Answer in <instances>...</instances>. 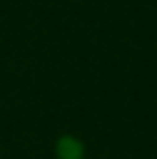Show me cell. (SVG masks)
<instances>
[{"label": "cell", "mask_w": 157, "mask_h": 159, "mask_svg": "<svg viewBox=\"0 0 157 159\" xmlns=\"http://www.w3.org/2000/svg\"><path fill=\"white\" fill-rule=\"evenodd\" d=\"M58 155H60V159H81L83 148H81L79 141L65 136V139H60V143H58Z\"/></svg>", "instance_id": "cell-1"}]
</instances>
